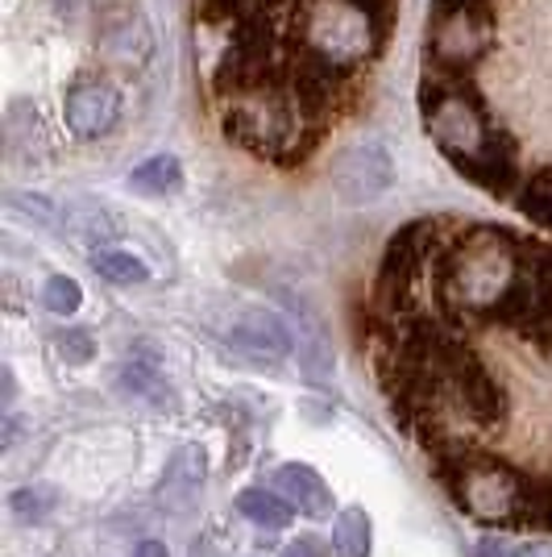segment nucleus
<instances>
[{"instance_id":"nucleus-16","label":"nucleus","mask_w":552,"mask_h":557,"mask_svg":"<svg viewBox=\"0 0 552 557\" xmlns=\"http://www.w3.org/2000/svg\"><path fill=\"white\" fill-rule=\"evenodd\" d=\"M92 271L104 283H113V287H138L150 278V267L141 262L134 250H121V246H104V250H92Z\"/></svg>"},{"instance_id":"nucleus-2","label":"nucleus","mask_w":552,"mask_h":557,"mask_svg":"<svg viewBox=\"0 0 552 557\" xmlns=\"http://www.w3.org/2000/svg\"><path fill=\"white\" fill-rule=\"evenodd\" d=\"M216 116H221V134L237 150L287 171L308 163L333 129V121L316 113L287 79L216 100Z\"/></svg>"},{"instance_id":"nucleus-4","label":"nucleus","mask_w":552,"mask_h":557,"mask_svg":"<svg viewBox=\"0 0 552 557\" xmlns=\"http://www.w3.org/2000/svg\"><path fill=\"white\" fill-rule=\"evenodd\" d=\"M494 9L490 0H437L428 13V71L469 75L494 50Z\"/></svg>"},{"instance_id":"nucleus-22","label":"nucleus","mask_w":552,"mask_h":557,"mask_svg":"<svg viewBox=\"0 0 552 557\" xmlns=\"http://www.w3.org/2000/svg\"><path fill=\"white\" fill-rule=\"evenodd\" d=\"M59 354H63V362H71V367L92 362V354H96L92 333H84V329H67V333L59 337Z\"/></svg>"},{"instance_id":"nucleus-20","label":"nucleus","mask_w":552,"mask_h":557,"mask_svg":"<svg viewBox=\"0 0 552 557\" xmlns=\"http://www.w3.org/2000/svg\"><path fill=\"white\" fill-rule=\"evenodd\" d=\"M9 508H13V516L25 520V524H38V520H47L50 511L59 508V495L50 487H22V491H13Z\"/></svg>"},{"instance_id":"nucleus-10","label":"nucleus","mask_w":552,"mask_h":557,"mask_svg":"<svg viewBox=\"0 0 552 557\" xmlns=\"http://www.w3.org/2000/svg\"><path fill=\"white\" fill-rule=\"evenodd\" d=\"M204 474H208L204 449H200V445H179V449L166 458V470H162V479H159V504L171 511L196 508L200 487H204Z\"/></svg>"},{"instance_id":"nucleus-18","label":"nucleus","mask_w":552,"mask_h":557,"mask_svg":"<svg viewBox=\"0 0 552 557\" xmlns=\"http://www.w3.org/2000/svg\"><path fill=\"white\" fill-rule=\"evenodd\" d=\"M4 205H9L13 216H22V221L38 225V230L63 233V205H54V200L42 196V191H9V196H4Z\"/></svg>"},{"instance_id":"nucleus-13","label":"nucleus","mask_w":552,"mask_h":557,"mask_svg":"<svg viewBox=\"0 0 552 557\" xmlns=\"http://www.w3.org/2000/svg\"><path fill=\"white\" fill-rule=\"evenodd\" d=\"M184 187V163L175 154H150L146 163L129 171V191L146 196V200H166Z\"/></svg>"},{"instance_id":"nucleus-26","label":"nucleus","mask_w":552,"mask_h":557,"mask_svg":"<svg viewBox=\"0 0 552 557\" xmlns=\"http://www.w3.org/2000/svg\"><path fill=\"white\" fill-rule=\"evenodd\" d=\"M134 557H171V554H166L162 541H141L138 549H134Z\"/></svg>"},{"instance_id":"nucleus-17","label":"nucleus","mask_w":552,"mask_h":557,"mask_svg":"<svg viewBox=\"0 0 552 557\" xmlns=\"http://www.w3.org/2000/svg\"><path fill=\"white\" fill-rule=\"evenodd\" d=\"M333 554L337 557H369V516L366 508L349 504L333 520Z\"/></svg>"},{"instance_id":"nucleus-12","label":"nucleus","mask_w":552,"mask_h":557,"mask_svg":"<svg viewBox=\"0 0 552 557\" xmlns=\"http://www.w3.org/2000/svg\"><path fill=\"white\" fill-rule=\"evenodd\" d=\"M4 146H9V159L13 163H38L42 146H47V129H42V116L38 104L29 100H13V109L4 116Z\"/></svg>"},{"instance_id":"nucleus-6","label":"nucleus","mask_w":552,"mask_h":557,"mask_svg":"<svg viewBox=\"0 0 552 557\" xmlns=\"http://www.w3.org/2000/svg\"><path fill=\"white\" fill-rule=\"evenodd\" d=\"M96 47L104 63L138 75L154 59V25L146 17L141 0H100L96 9Z\"/></svg>"},{"instance_id":"nucleus-14","label":"nucleus","mask_w":552,"mask_h":557,"mask_svg":"<svg viewBox=\"0 0 552 557\" xmlns=\"http://www.w3.org/2000/svg\"><path fill=\"white\" fill-rule=\"evenodd\" d=\"M237 511L258 524V529H271V533H283L291 520H296V508L278 495V491H266V487H250L237 495Z\"/></svg>"},{"instance_id":"nucleus-23","label":"nucleus","mask_w":552,"mask_h":557,"mask_svg":"<svg viewBox=\"0 0 552 557\" xmlns=\"http://www.w3.org/2000/svg\"><path fill=\"white\" fill-rule=\"evenodd\" d=\"M50 9H54L63 22H79V17L92 9V0H50Z\"/></svg>"},{"instance_id":"nucleus-19","label":"nucleus","mask_w":552,"mask_h":557,"mask_svg":"<svg viewBox=\"0 0 552 557\" xmlns=\"http://www.w3.org/2000/svg\"><path fill=\"white\" fill-rule=\"evenodd\" d=\"M515 209L524 212L531 225H540V230L552 233V166H544L540 175L524 180L519 196H515Z\"/></svg>"},{"instance_id":"nucleus-1","label":"nucleus","mask_w":552,"mask_h":557,"mask_svg":"<svg viewBox=\"0 0 552 557\" xmlns=\"http://www.w3.org/2000/svg\"><path fill=\"white\" fill-rule=\"evenodd\" d=\"M419 113H424V134L453 163L457 175H465L469 184L490 196H503V200L519 196V187H524L519 150L499 125V116L490 113V104L474 88L469 75L424 71Z\"/></svg>"},{"instance_id":"nucleus-7","label":"nucleus","mask_w":552,"mask_h":557,"mask_svg":"<svg viewBox=\"0 0 552 557\" xmlns=\"http://www.w3.org/2000/svg\"><path fill=\"white\" fill-rule=\"evenodd\" d=\"M333 187L346 205H374L394 187V159L378 138L353 141L333 159Z\"/></svg>"},{"instance_id":"nucleus-15","label":"nucleus","mask_w":552,"mask_h":557,"mask_svg":"<svg viewBox=\"0 0 552 557\" xmlns=\"http://www.w3.org/2000/svg\"><path fill=\"white\" fill-rule=\"evenodd\" d=\"M121 392L134 395V399H146V404H171V383H166V374L159 371V362L154 358H129L125 367H121Z\"/></svg>"},{"instance_id":"nucleus-25","label":"nucleus","mask_w":552,"mask_h":557,"mask_svg":"<svg viewBox=\"0 0 552 557\" xmlns=\"http://www.w3.org/2000/svg\"><path fill=\"white\" fill-rule=\"evenodd\" d=\"M474 557H506L503 545H499V536H482L478 545H474Z\"/></svg>"},{"instance_id":"nucleus-5","label":"nucleus","mask_w":552,"mask_h":557,"mask_svg":"<svg viewBox=\"0 0 552 557\" xmlns=\"http://www.w3.org/2000/svg\"><path fill=\"white\" fill-rule=\"evenodd\" d=\"M494 325H503L515 342L552 358V246L524 237V262L511 283L506 300L494 312Z\"/></svg>"},{"instance_id":"nucleus-11","label":"nucleus","mask_w":552,"mask_h":557,"mask_svg":"<svg viewBox=\"0 0 552 557\" xmlns=\"http://www.w3.org/2000/svg\"><path fill=\"white\" fill-rule=\"evenodd\" d=\"M275 487H278V495L291 504V508L300 511V516H312V520L333 516V491H328V483H324L312 466H303V462L278 466Z\"/></svg>"},{"instance_id":"nucleus-24","label":"nucleus","mask_w":552,"mask_h":557,"mask_svg":"<svg viewBox=\"0 0 552 557\" xmlns=\"http://www.w3.org/2000/svg\"><path fill=\"white\" fill-rule=\"evenodd\" d=\"M283 557H324V554H321V541L300 536V541H291V545H287V554Z\"/></svg>"},{"instance_id":"nucleus-8","label":"nucleus","mask_w":552,"mask_h":557,"mask_svg":"<svg viewBox=\"0 0 552 557\" xmlns=\"http://www.w3.org/2000/svg\"><path fill=\"white\" fill-rule=\"evenodd\" d=\"M63 116H67V129L79 141H100L121 125V116H125V96H121L116 84L100 79V75L75 79L67 88V96H63Z\"/></svg>"},{"instance_id":"nucleus-9","label":"nucleus","mask_w":552,"mask_h":557,"mask_svg":"<svg viewBox=\"0 0 552 557\" xmlns=\"http://www.w3.org/2000/svg\"><path fill=\"white\" fill-rule=\"evenodd\" d=\"M225 342H229L241 358L258 362V367H266V362L275 367V362H283V358L296 349V337H291L287 321L275 317L271 308H253V304H241L229 317Z\"/></svg>"},{"instance_id":"nucleus-27","label":"nucleus","mask_w":552,"mask_h":557,"mask_svg":"<svg viewBox=\"0 0 552 557\" xmlns=\"http://www.w3.org/2000/svg\"><path fill=\"white\" fill-rule=\"evenodd\" d=\"M515 557H552L549 549H524V554H515Z\"/></svg>"},{"instance_id":"nucleus-21","label":"nucleus","mask_w":552,"mask_h":557,"mask_svg":"<svg viewBox=\"0 0 552 557\" xmlns=\"http://www.w3.org/2000/svg\"><path fill=\"white\" fill-rule=\"evenodd\" d=\"M42 304H47V312H54V317H75L79 304H84V287L71 275H50L47 287H42Z\"/></svg>"},{"instance_id":"nucleus-3","label":"nucleus","mask_w":552,"mask_h":557,"mask_svg":"<svg viewBox=\"0 0 552 557\" xmlns=\"http://www.w3.org/2000/svg\"><path fill=\"white\" fill-rule=\"evenodd\" d=\"M391 34L353 0H300L291 13V47L316 54L349 79H362Z\"/></svg>"}]
</instances>
